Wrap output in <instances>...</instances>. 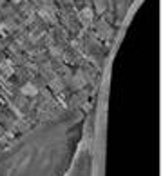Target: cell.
Segmentation results:
<instances>
[{
	"label": "cell",
	"instance_id": "cell-1",
	"mask_svg": "<svg viewBox=\"0 0 163 176\" xmlns=\"http://www.w3.org/2000/svg\"><path fill=\"white\" fill-rule=\"evenodd\" d=\"M22 93H24V95H36V89H34L31 84H27V85L22 89Z\"/></svg>",
	"mask_w": 163,
	"mask_h": 176
}]
</instances>
